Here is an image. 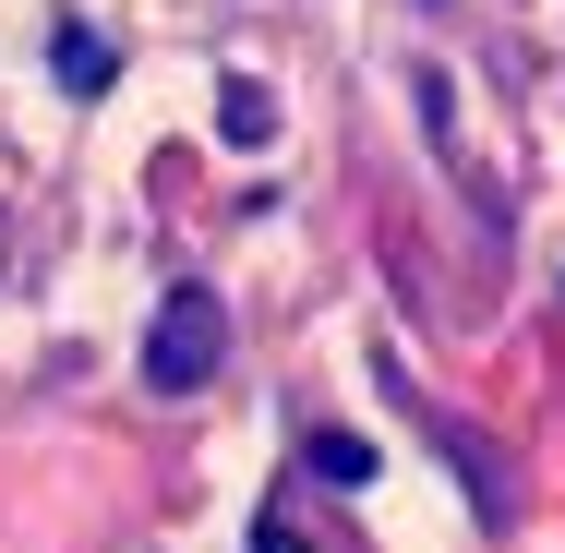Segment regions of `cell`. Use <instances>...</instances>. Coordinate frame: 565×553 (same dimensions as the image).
I'll return each instance as SVG.
<instances>
[{
	"mask_svg": "<svg viewBox=\"0 0 565 553\" xmlns=\"http://www.w3.org/2000/svg\"><path fill=\"white\" fill-rule=\"evenodd\" d=\"M313 469H326V481H373V445L361 434H313Z\"/></svg>",
	"mask_w": 565,
	"mask_h": 553,
	"instance_id": "3957f363",
	"label": "cell"
},
{
	"mask_svg": "<svg viewBox=\"0 0 565 553\" xmlns=\"http://www.w3.org/2000/svg\"><path fill=\"white\" fill-rule=\"evenodd\" d=\"M253 553H301V542H289V518H265V530H253Z\"/></svg>",
	"mask_w": 565,
	"mask_h": 553,
	"instance_id": "5b68a950",
	"label": "cell"
},
{
	"mask_svg": "<svg viewBox=\"0 0 565 553\" xmlns=\"http://www.w3.org/2000/svg\"><path fill=\"white\" fill-rule=\"evenodd\" d=\"M217 120H228V145H277V97H265V85H228Z\"/></svg>",
	"mask_w": 565,
	"mask_h": 553,
	"instance_id": "7a4b0ae2",
	"label": "cell"
},
{
	"mask_svg": "<svg viewBox=\"0 0 565 553\" xmlns=\"http://www.w3.org/2000/svg\"><path fill=\"white\" fill-rule=\"evenodd\" d=\"M61 73H73V85H109V49H97L85 24H61Z\"/></svg>",
	"mask_w": 565,
	"mask_h": 553,
	"instance_id": "277c9868",
	"label": "cell"
},
{
	"mask_svg": "<svg viewBox=\"0 0 565 553\" xmlns=\"http://www.w3.org/2000/svg\"><path fill=\"white\" fill-rule=\"evenodd\" d=\"M217 349H228L217 289H169V301H157V337H145V385H157V397H193V385L217 373Z\"/></svg>",
	"mask_w": 565,
	"mask_h": 553,
	"instance_id": "6da1fadb",
	"label": "cell"
}]
</instances>
